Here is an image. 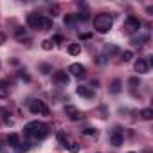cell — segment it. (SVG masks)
Masks as SVG:
<instances>
[{
    "label": "cell",
    "instance_id": "obj_1",
    "mask_svg": "<svg viewBox=\"0 0 153 153\" xmlns=\"http://www.w3.org/2000/svg\"><path fill=\"white\" fill-rule=\"evenodd\" d=\"M25 133L29 137H33V139L42 140V139H45L49 135V128H47V124H43L40 121H33V123H27L25 124Z\"/></svg>",
    "mask_w": 153,
    "mask_h": 153
},
{
    "label": "cell",
    "instance_id": "obj_2",
    "mask_svg": "<svg viewBox=\"0 0 153 153\" xmlns=\"http://www.w3.org/2000/svg\"><path fill=\"white\" fill-rule=\"evenodd\" d=\"M27 24L33 29H36V31H47V29L52 27V20L51 18H47L43 15H36V13H31L27 16Z\"/></svg>",
    "mask_w": 153,
    "mask_h": 153
},
{
    "label": "cell",
    "instance_id": "obj_3",
    "mask_svg": "<svg viewBox=\"0 0 153 153\" xmlns=\"http://www.w3.org/2000/svg\"><path fill=\"white\" fill-rule=\"evenodd\" d=\"M112 25H114V16H110V15H97L94 20V29L101 34L108 33L112 29Z\"/></svg>",
    "mask_w": 153,
    "mask_h": 153
},
{
    "label": "cell",
    "instance_id": "obj_4",
    "mask_svg": "<svg viewBox=\"0 0 153 153\" xmlns=\"http://www.w3.org/2000/svg\"><path fill=\"white\" fill-rule=\"evenodd\" d=\"M29 110H31L33 114L49 115V108H47V105H45L43 101H40V99H33V101H29Z\"/></svg>",
    "mask_w": 153,
    "mask_h": 153
},
{
    "label": "cell",
    "instance_id": "obj_5",
    "mask_svg": "<svg viewBox=\"0 0 153 153\" xmlns=\"http://www.w3.org/2000/svg\"><path fill=\"white\" fill-rule=\"evenodd\" d=\"M139 29H140V20L135 18V16H128L126 22H124V33L133 34V33H137Z\"/></svg>",
    "mask_w": 153,
    "mask_h": 153
},
{
    "label": "cell",
    "instance_id": "obj_6",
    "mask_svg": "<svg viewBox=\"0 0 153 153\" xmlns=\"http://www.w3.org/2000/svg\"><path fill=\"white\" fill-rule=\"evenodd\" d=\"M68 72L74 76V78H85V67L83 65H79V63H72L70 67H68Z\"/></svg>",
    "mask_w": 153,
    "mask_h": 153
},
{
    "label": "cell",
    "instance_id": "obj_7",
    "mask_svg": "<svg viewBox=\"0 0 153 153\" xmlns=\"http://www.w3.org/2000/svg\"><path fill=\"white\" fill-rule=\"evenodd\" d=\"M65 114H67L72 121H79V119L83 117V115L79 114V110L76 108V106H72V105H67V106H65Z\"/></svg>",
    "mask_w": 153,
    "mask_h": 153
},
{
    "label": "cell",
    "instance_id": "obj_8",
    "mask_svg": "<svg viewBox=\"0 0 153 153\" xmlns=\"http://www.w3.org/2000/svg\"><path fill=\"white\" fill-rule=\"evenodd\" d=\"M110 144H114V146H121V144H123V131H121L119 128H115V130L112 131V135H110Z\"/></svg>",
    "mask_w": 153,
    "mask_h": 153
},
{
    "label": "cell",
    "instance_id": "obj_9",
    "mask_svg": "<svg viewBox=\"0 0 153 153\" xmlns=\"http://www.w3.org/2000/svg\"><path fill=\"white\" fill-rule=\"evenodd\" d=\"M135 70H137L139 74H146V72L149 70V65H148V61H146L144 58H139V59L135 61Z\"/></svg>",
    "mask_w": 153,
    "mask_h": 153
},
{
    "label": "cell",
    "instance_id": "obj_10",
    "mask_svg": "<svg viewBox=\"0 0 153 153\" xmlns=\"http://www.w3.org/2000/svg\"><path fill=\"white\" fill-rule=\"evenodd\" d=\"M54 81L59 83V85H67V83H68V74H67L65 70H58V72H54Z\"/></svg>",
    "mask_w": 153,
    "mask_h": 153
},
{
    "label": "cell",
    "instance_id": "obj_11",
    "mask_svg": "<svg viewBox=\"0 0 153 153\" xmlns=\"http://www.w3.org/2000/svg\"><path fill=\"white\" fill-rule=\"evenodd\" d=\"M76 92H78L81 97H87V99H92V97H94V90H92L90 87H83V85H79L78 88H76Z\"/></svg>",
    "mask_w": 153,
    "mask_h": 153
},
{
    "label": "cell",
    "instance_id": "obj_12",
    "mask_svg": "<svg viewBox=\"0 0 153 153\" xmlns=\"http://www.w3.org/2000/svg\"><path fill=\"white\" fill-rule=\"evenodd\" d=\"M15 36H16V40H20V42H24V40H29L27 29H24V27H16V31H15Z\"/></svg>",
    "mask_w": 153,
    "mask_h": 153
},
{
    "label": "cell",
    "instance_id": "obj_13",
    "mask_svg": "<svg viewBox=\"0 0 153 153\" xmlns=\"http://www.w3.org/2000/svg\"><path fill=\"white\" fill-rule=\"evenodd\" d=\"M7 144H9L11 148H16V146L20 144V137H18L16 133H11V135L7 137Z\"/></svg>",
    "mask_w": 153,
    "mask_h": 153
},
{
    "label": "cell",
    "instance_id": "obj_14",
    "mask_svg": "<svg viewBox=\"0 0 153 153\" xmlns=\"http://www.w3.org/2000/svg\"><path fill=\"white\" fill-rule=\"evenodd\" d=\"M81 52V47H79V43H70L68 45V54H72V56H78Z\"/></svg>",
    "mask_w": 153,
    "mask_h": 153
},
{
    "label": "cell",
    "instance_id": "obj_15",
    "mask_svg": "<svg viewBox=\"0 0 153 153\" xmlns=\"http://www.w3.org/2000/svg\"><path fill=\"white\" fill-rule=\"evenodd\" d=\"M140 115H142V119L149 121V119H153V110H151V108H144V110L140 112Z\"/></svg>",
    "mask_w": 153,
    "mask_h": 153
},
{
    "label": "cell",
    "instance_id": "obj_16",
    "mask_svg": "<svg viewBox=\"0 0 153 153\" xmlns=\"http://www.w3.org/2000/svg\"><path fill=\"white\" fill-rule=\"evenodd\" d=\"M58 142H59L61 146H65V148L68 146V140H67V135H65V131H59V133H58Z\"/></svg>",
    "mask_w": 153,
    "mask_h": 153
},
{
    "label": "cell",
    "instance_id": "obj_17",
    "mask_svg": "<svg viewBox=\"0 0 153 153\" xmlns=\"http://www.w3.org/2000/svg\"><path fill=\"white\" fill-rule=\"evenodd\" d=\"M7 96H9V87H7L6 83H2V85H0V97L4 99V97H7Z\"/></svg>",
    "mask_w": 153,
    "mask_h": 153
},
{
    "label": "cell",
    "instance_id": "obj_18",
    "mask_svg": "<svg viewBox=\"0 0 153 153\" xmlns=\"http://www.w3.org/2000/svg\"><path fill=\"white\" fill-rule=\"evenodd\" d=\"M105 52L112 56V54H117V52H119V49H117L115 45H106V47H105Z\"/></svg>",
    "mask_w": 153,
    "mask_h": 153
},
{
    "label": "cell",
    "instance_id": "obj_19",
    "mask_svg": "<svg viewBox=\"0 0 153 153\" xmlns=\"http://www.w3.org/2000/svg\"><path fill=\"white\" fill-rule=\"evenodd\" d=\"M110 90H112L114 94H119V92H121V81H119V79H115V81L112 83V88H110Z\"/></svg>",
    "mask_w": 153,
    "mask_h": 153
},
{
    "label": "cell",
    "instance_id": "obj_20",
    "mask_svg": "<svg viewBox=\"0 0 153 153\" xmlns=\"http://www.w3.org/2000/svg\"><path fill=\"white\" fill-rule=\"evenodd\" d=\"M15 149H16V153H25V151L29 149V144H27V142H24V144H18Z\"/></svg>",
    "mask_w": 153,
    "mask_h": 153
},
{
    "label": "cell",
    "instance_id": "obj_21",
    "mask_svg": "<svg viewBox=\"0 0 153 153\" xmlns=\"http://www.w3.org/2000/svg\"><path fill=\"white\" fill-rule=\"evenodd\" d=\"M52 45H54V42H52V40H43V42H42V47H43L45 51H51V49H52Z\"/></svg>",
    "mask_w": 153,
    "mask_h": 153
},
{
    "label": "cell",
    "instance_id": "obj_22",
    "mask_svg": "<svg viewBox=\"0 0 153 153\" xmlns=\"http://www.w3.org/2000/svg\"><path fill=\"white\" fill-rule=\"evenodd\" d=\"M83 133L88 135V137H97V130H94V128H85Z\"/></svg>",
    "mask_w": 153,
    "mask_h": 153
},
{
    "label": "cell",
    "instance_id": "obj_23",
    "mask_svg": "<svg viewBox=\"0 0 153 153\" xmlns=\"http://www.w3.org/2000/svg\"><path fill=\"white\" fill-rule=\"evenodd\" d=\"M68 149H70L72 153H78V151H79V144H78V142H70V144H68Z\"/></svg>",
    "mask_w": 153,
    "mask_h": 153
},
{
    "label": "cell",
    "instance_id": "obj_24",
    "mask_svg": "<svg viewBox=\"0 0 153 153\" xmlns=\"http://www.w3.org/2000/svg\"><path fill=\"white\" fill-rule=\"evenodd\" d=\"M131 58H133V52H131V51H124V52H123V59H124V61H130Z\"/></svg>",
    "mask_w": 153,
    "mask_h": 153
},
{
    "label": "cell",
    "instance_id": "obj_25",
    "mask_svg": "<svg viewBox=\"0 0 153 153\" xmlns=\"http://www.w3.org/2000/svg\"><path fill=\"white\" fill-rule=\"evenodd\" d=\"M78 18H79V20H83V22H87V20H88V11L79 13V15H78Z\"/></svg>",
    "mask_w": 153,
    "mask_h": 153
},
{
    "label": "cell",
    "instance_id": "obj_26",
    "mask_svg": "<svg viewBox=\"0 0 153 153\" xmlns=\"http://www.w3.org/2000/svg\"><path fill=\"white\" fill-rule=\"evenodd\" d=\"M148 40V36H142V38H135L133 40V45H142V42H146Z\"/></svg>",
    "mask_w": 153,
    "mask_h": 153
},
{
    "label": "cell",
    "instance_id": "obj_27",
    "mask_svg": "<svg viewBox=\"0 0 153 153\" xmlns=\"http://www.w3.org/2000/svg\"><path fill=\"white\" fill-rule=\"evenodd\" d=\"M72 22H74V16H70V15H67V16H65V25H70Z\"/></svg>",
    "mask_w": 153,
    "mask_h": 153
},
{
    "label": "cell",
    "instance_id": "obj_28",
    "mask_svg": "<svg viewBox=\"0 0 153 153\" xmlns=\"http://www.w3.org/2000/svg\"><path fill=\"white\" fill-rule=\"evenodd\" d=\"M2 43H6V34L0 33V45H2Z\"/></svg>",
    "mask_w": 153,
    "mask_h": 153
},
{
    "label": "cell",
    "instance_id": "obj_29",
    "mask_svg": "<svg viewBox=\"0 0 153 153\" xmlns=\"http://www.w3.org/2000/svg\"><path fill=\"white\" fill-rule=\"evenodd\" d=\"M42 70H43V74H49V70H51V67H49V65H43V67H42Z\"/></svg>",
    "mask_w": 153,
    "mask_h": 153
},
{
    "label": "cell",
    "instance_id": "obj_30",
    "mask_svg": "<svg viewBox=\"0 0 153 153\" xmlns=\"http://www.w3.org/2000/svg\"><path fill=\"white\" fill-rule=\"evenodd\" d=\"M92 38V34H81V40H90Z\"/></svg>",
    "mask_w": 153,
    "mask_h": 153
},
{
    "label": "cell",
    "instance_id": "obj_31",
    "mask_svg": "<svg viewBox=\"0 0 153 153\" xmlns=\"http://www.w3.org/2000/svg\"><path fill=\"white\" fill-rule=\"evenodd\" d=\"M130 153H135V151H130Z\"/></svg>",
    "mask_w": 153,
    "mask_h": 153
}]
</instances>
